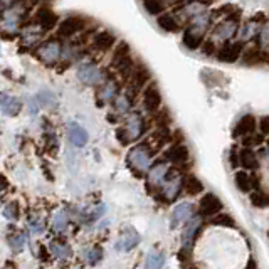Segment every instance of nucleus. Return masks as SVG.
Here are the masks:
<instances>
[{"mask_svg": "<svg viewBox=\"0 0 269 269\" xmlns=\"http://www.w3.org/2000/svg\"><path fill=\"white\" fill-rule=\"evenodd\" d=\"M130 46L126 42H120L113 51V56H111V68L116 69L121 76H125L130 79L131 73L135 69V64L131 61V54H130Z\"/></svg>", "mask_w": 269, "mask_h": 269, "instance_id": "1", "label": "nucleus"}, {"mask_svg": "<svg viewBox=\"0 0 269 269\" xmlns=\"http://www.w3.org/2000/svg\"><path fill=\"white\" fill-rule=\"evenodd\" d=\"M153 157L155 155L152 153V150H150L145 143H140L131 148L130 153H128V157H126L128 167H130L133 172H136V174H143V172L150 167V160H152Z\"/></svg>", "mask_w": 269, "mask_h": 269, "instance_id": "2", "label": "nucleus"}, {"mask_svg": "<svg viewBox=\"0 0 269 269\" xmlns=\"http://www.w3.org/2000/svg\"><path fill=\"white\" fill-rule=\"evenodd\" d=\"M163 162H169L174 167H183L190 162V150L182 142H174L172 147L163 153Z\"/></svg>", "mask_w": 269, "mask_h": 269, "instance_id": "3", "label": "nucleus"}, {"mask_svg": "<svg viewBox=\"0 0 269 269\" xmlns=\"http://www.w3.org/2000/svg\"><path fill=\"white\" fill-rule=\"evenodd\" d=\"M222 209H224V205H222V202H220V198L215 195V193L209 192V193H205L200 200H198L197 214L200 215V217L212 219L217 214L222 212Z\"/></svg>", "mask_w": 269, "mask_h": 269, "instance_id": "4", "label": "nucleus"}, {"mask_svg": "<svg viewBox=\"0 0 269 269\" xmlns=\"http://www.w3.org/2000/svg\"><path fill=\"white\" fill-rule=\"evenodd\" d=\"M242 52H244V42L236 41V42H226L217 49V59L220 63H237V61L242 57Z\"/></svg>", "mask_w": 269, "mask_h": 269, "instance_id": "5", "label": "nucleus"}, {"mask_svg": "<svg viewBox=\"0 0 269 269\" xmlns=\"http://www.w3.org/2000/svg\"><path fill=\"white\" fill-rule=\"evenodd\" d=\"M162 92L157 83H150V85L143 90V106L150 113H158L162 109Z\"/></svg>", "mask_w": 269, "mask_h": 269, "instance_id": "6", "label": "nucleus"}, {"mask_svg": "<svg viewBox=\"0 0 269 269\" xmlns=\"http://www.w3.org/2000/svg\"><path fill=\"white\" fill-rule=\"evenodd\" d=\"M61 52H63V49H61L59 42H57V41H47V42H44V44H41V46L37 47L36 54L44 64H56L57 61H59V57H61Z\"/></svg>", "mask_w": 269, "mask_h": 269, "instance_id": "7", "label": "nucleus"}, {"mask_svg": "<svg viewBox=\"0 0 269 269\" xmlns=\"http://www.w3.org/2000/svg\"><path fill=\"white\" fill-rule=\"evenodd\" d=\"M256 128H258V120L254 114H244L234 125L232 136L234 138H246V136L256 133Z\"/></svg>", "mask_w": 269, "mask_h": 269, "instance_id": "8", "label": "nucleus"}, {"mask_svg": "<svg viewBox=\"0 0 269 269\" xmlns=\"http://www.w3.org/2000/svg\"><path fill=\"white\" fill-rule=\"evenodd\" d=\"M78 78L81 79L86 85H99L104 79V74L101 69H98V66L94 64H83L78 69Z\"/></svg>", "mask_w": 269, "mask_h": 269, "instance_id": "9", "label": "nucleus"}, {"mask_svg": "<svg viewBox=\"0 0 269 269\" xmlns=\"http://www.w3.org/2000/svg\"><path fill=\"white\" fill-rule=\"evenodd\" d=\"M150 79H152V73L148 71V68L145 64H136L133 73L130 76V88L133 91H140L145 86L150 85Z\"/></svg>", "mask_w": 269, "mask_h": 269, "instance_id": "10", "label": "nucleus"}, {"mask_svg": "<svg viewBox=\"0 0 269 269\" xmlns=\"http://www.w3.org/2000/svg\"><path fill=\"white\" fill-rule=\"evenodd\" d=\"M85 25V20L81 17H68L57 25V36L59 37H73L74 34H78L79 30H83Z\"/></svg>", "mask_w": 269, "mask_h": 269, "instance_id": "11", "label": "nucleus"}, {"mask_svg": "<svg viewBox=\"0 0 269 269\" xmlns=\"http://www.w3.org/2000/svg\"><path fill=\"white\" fill-rule=\"evenodd\" d=\"M204 192V183L200 179H197L193 174H185L182 179V193L188 197H195Z\"/></svg>", "mask_w": 269, "mask_h": 269, "instance_id": "12", "label": "nucleus"}, {"mask_svg": "<svg viewBox=\"0 0 269 269\" xmlns=\"http://www.w3.org/2000/svg\"><path fill=\"white\" fill-rule=\"evenodd\" d=\"M22 109V103L14 96H8V94H0V111L7 116H17Z\"/></svg>", "mask_w": 269, "mask_h": 269, "instance_id": "13", "label": "nucleus"}, {"mask_svg": "<svg viewBox=\"0 0 269 269\" xmlns=\"http://www.w3.org/2000/svg\"><path fill=\"white\" fill-rule=\"evenodd\" d=\"M182 41H183V46L187 47V49L197 51L202 47V44L205 42V39H204V32H197V30H193L192 27H187L183 32Z\"/></svg>", "mask_w": 269, "mask_h": 269, "instance_id": "14", "label": "nucleus"}, {"mask_svg": "<svg viewBox=\"0 0 269 269\" xmlns=\"http://www.w3.org/2000/svg\"><path fill=\"white\" fill-rule=\"evenodd\" d=\"M239 165L242 167V170H251L256 172L259 169V160L258 155L254 153V150L251 148H241L239 150Z\"/></svg>", "mask_w": 269, "mask_h": 269, "instance_id": "15", "label": "nucleus"}, {"mask_svg": "<svg viewBox=\"0 0 269 269\" xmlns=\"http://www.w3.org/2000/svg\"><path fill=\"white\" fill-rule=\"evenodd\" d=\"M138 242H140L138 232H136L135 229H131V227H126L125 232L121 234L120 241H118V249H120V251H130V249H133Z\"/></svg>", "mask_w": 269, "mask_h": 269, "instance_id": "16", "label": "nucleus"}, {"mask_svg": "<svg viewBox=\"0 0 269 269\" xmlns=\"http://www.w3.org/2000/svg\"><path fill=\"white\" fill-rule=\"evenodd\" d=\"M69 140H71L74 147H85L88 140H90V136H88V131L81 125L71 123V125H69Z\"/></svg>", "mask_w": 269, "mask_h": 269, "instance_id": "17", "label": "nucleus"}, {"mask_svg": "<svg viewBox=\"0 0 269 269\" xmlns=\"http://www.w3.org/2000/svg\"><path fill=\"white\" fill-rule=\"evenodd\" d=\"M157 22H158V25H160V29L167 30V32H172V34L179 32V30L182 29V24H180V22L175 19V15L170 14V12H165V14H162L157 19Z\"/></svg>", "mask_w": 269, "mask_h": 269, "instance_id": "18", "label": "nucleus"}, {"mask_svg": "<svg viewBox=\"0 0 269 269\" xmlns=\"http://www.w3.org/2000/svg\"><path fill=\"white\" fill-rule=\"evenodd\" d=\"M241 61L248 66H256V64H263V49L258 46H249L248 49H244L242 52Z\"/></svg>", "mask_w": 269, "mask_h": 269, "instance_id": "19", "label": "nucleus"}, {"mask_svg": "<svg viewBox=\"0 0 269 269\" xmlns=\"http://www.w3.org/2000/svg\"><path fill=\"white\" fill-rule=\"evenodd\" d=\"M37 24L41 25L42 30H49L57 25V15L51 8H41L37 12Z\"/></svg>", "mask_w": 269, "mask_h": 269, "instance_id": "20", "label": "nucleus"}, {"mask_svg": "<svg viewBox=\"0 0 269 269\" xmlns=\"http://www.w3.org/2000/svg\"><path fill=\"white\" fill-rule=\"evenodd\" d=\"M190 212H192L190 204L179 205L177 209L174 210V214H172V229H177V226H180V224L187 222L188 217H190Z\"/></svg>", "mask_w": 269, "mask_h": 269, "instance_id": "21", "label": "nucleus"}, {"mask_svg": "<svg viewBox=\"0 0 269 269\" xmlns=\"http://www.w3.org/2000/svg\"><path fill=\"white\" fill-rule=\"evenodd\" d=\"M114 42H116V37H114L111 32H108V30H103V32L96 34L94 37V47L101 52L109 51L114 46Z\"/></svg>", "mask_w": 269, "mask_h": 269, "instance_id": "22", "label": "nucleus"}, {"mask_svg": "<svg viewBox=\"0 0 269 269\" xmlns=\"http://www.w3.org/2000/svg\"><path fill=\"white\" fill-rule=\"evenodd\" d=\"M234 182H236V187L239 188L241 192H244V193H251V192H253L251 175L246 170H236V174H234Z\"/></svg>", "mask_w": 269, "mask_h": 269, "instance_id": "23", "label": "nucleus"}, {"mask_svg": "<svg viewBox=\"0 0 269 269\" xmlns=\"http://www.w3.org/2000/svg\"><path fill=\"white\" fill-rule=\"evenodd\" d=\"M249 202L251 205L258 207V209H268L269 207V193L258 188V190H253L249 193Z\"/></svg>", "mask_w": 269, "mask_h": 269, "instance_id": "24", "label": "nucleus"}, {"mask_svg": "<svg viewBox=\"0 0 269 269\" xmlns=\"http://www.w3.org/2000/svg\"><path fill=\"white\" fill-rule=\"evenodd\" d=\"M210 224H214V226H220V227H227V229H237L236 220L226 212H220V214L215 215V217H212L210 219Z\"/></svg>", "mask_w": 269, "mask_h": 269, "instance_id": "25", "label": "nucleus"}, {"mask_svg": "<svg viewBox=\"0 0 269 269\" xmlns=\"http://www.w3.org/2000/svg\"><path fill=\"white\" fill-rule=\"evenodd\" d=\"M51 251H52V254L56 256V258H59V259H66V258H69V256L73 254V251L71 248H69L66 242H61V241H54L51 244Z\"/></svg>", "mask_w": 269, "mask_h": 269, "instance_id": "26", "label": "nucleus"}, {"mask_svg": "<svg viewBox=\"0 0 269 269\" xmlns=\"http://www.w3.org/2000/svg\"><path fill=\"white\" fill-rule=\"evenodd\" d=\"M163 263H165V256L162 253H150L145 263V269H162Z\"/></svg>", "mask_w": 269, "mask_h": 269, "instance_id": "27", "label": "nucleus"}, {"mask_svg": "<svg viewBox=\"0 0 269 269\" xmlns=\"http://www.w3.org/2000/svg\"><path fill=\"white\" fill-rule=\"evenodd\" d=\"M143 7L147 8V12H148L150 15H158V17H160L162 14H165L169 3H163V2H145Z\"/></svg>", "mask_w": 269, "mask_h": 269, "instance_id": "28", "label": "nucleus"}, {"mask_svg": "<svg viewBox=\"0 0 269 269\" xmlns=\"http://www.w3.org/2000/svg\"><path fill=\"white\" fill-rule=\"evenodd\" d=\"M116 92H118V85L114 81H108V83H104L103 88H101L99 96L103 98V101H108V99L114 98Z\"/></svg>", "mask_w": 269, "mask_h": 269, "instance_id": "29", "label": "nucleus"}, {"mask_svg": "<svg viewBox=\"0 0 269 269\" xmlns=\"http://www.w3.org/2000/svg\"><path fill=\"white\" fill-rule=\"evenodd\" d=\"M8 246H10V249L14 251V253H22V249H24L25 246V237L22 236V234L10 236L8 237Z\"/></svg>", "mask_w": 269, "mask_h": 269, "instance_id": "30", "label": "nucleus"}, {"mask_svg": "<svg viewBox=\"0 0 269 269\" xmlns=\"http://www.w3.org/2000/svg\"><path fill=\"white\" fill-rule=\"evenodd\" d=\"M19 214H20V209H19V204H17V202H10V204H7L3 207V217L8 220L19 219Z\"/></svg>", "mask_w": 269, "mask_h": 269, "instance_id": "31", "label": "nucleus"}, {"mask_svg": "<svg viewBox=\"0 0 269 269\" xmlns=\"http://www.w3.org/2000/svg\"><path fill=\"white\" fill-rule=\"evenodd\" d=\"M264 142V136L261 133H253L249 136H246V138H242V145H244V148H251L253 147H259Z\"/></svg>", "mask_w": 269, "mask_h": 269, "instance_id": "32", "label": "nucleus"}, {"mask_svg": "<svg viewBox=\"0 0 269 269\" xmlns=\"http://www.w3.org/2000/svg\"><path fill=\"white\" fill-rule=\"evenodd\" d=\"M66 226H68V214H66L64 210H61L54 217V229L56 231H64Z\"/></svg>", "mask_w": 269, "mask_h": 269, "instance_id": "33", "label": "nucleus"}, {"mask_svg": "<svg viewBox=\"0 0 269 269\" xmlns=\"http://www.w3.org/2000/svg\"><path fill=\"white\" fill-rule=\"evenodd\" d=\"M88 263L91 264V266H94V264H98L101 261V258H103V249L101 248H92L90 253H88Z\"/></svg>", "mask_w": 269, "mask_h": 269, "instance_id": "34", "label": "nucleus"}, {"mask_svg": "<svg viewBox=\"0 0 269 269\" xmlns=\"http://www.w3.org/2000/svg\"><path fill=\"white\" fill-rule=\"evenodd\" d=\"M29 229L34 234H41L46 229V224H44L42 219H29Z\"/></svg>", "mask_w": 269, "mask_h": 269, "instance_id": "35", "label": "nucleus"}, {"mask_svg": "<svg viewBox=\"0 0 269 269\" xmlns=\"http://www.w3.org/2000/svg\"><path fill=\"white\" fill-rule=\"evenodd\" d=\"M200 51L204 52V56H215L217 54V47H215V42L214 41H205L204 44H202V47H200Z\"/></svg>", "mask_w": 269, "mask_h": 269, "instance_id": "36", "label": "nucleus"}, {"mask_svg": "<svg viewBox=\"0 0 269 269\" xmlns=\"http://www.w3.org/2000/svg\"><path fill=\"white\" fill-rule=\"evenodd\" d=\"M258 126H259V130H261V135L263 136H269V116L259 118Z\"/></svg>", "mask_w": 269, "mask_h": 269, "instance_id": "37", "label": "nucleus"}, {"mask_svg": "<svg viewBox=\"0 0 269 269\" xmlns=\"http://www.w3.org/2000/svg\"><path fill=\"white\" fill-rule=\"evenodd\" d=\"M229 160H231V165L234 170H237V165H239V150L236 147L231 148V153H229Z\"/></svg>", "mask_w": 269, "mask_h": 269, "instance_id": "38", "label": "nucleus"}, {"mask_svg": "<svg viewBox=\"0 0 269 269\" xmlns=\"http://www.w3.org/2000/svg\"><path fill=\"white\" fill-rule=\"evenodd\" d=\"M244 269H258V263H256V259L249 258V261H248V264H246Z\"/></svg>", "mask_w": 269, "mask_h": 269, "instance_id": "39", "label": "nucleus"}, {"mask_svg": "<svg viewBox=\"0 0 269 269\" xmlns=\"http://www.w3.org/2000/svg\"><path fill=\"white\" fill-rule=\"evenodd\" d=\"M5 185H7V180L3 179V177H0V193L5 190Z\"/></svg>", "mask_w": 269, "mask_h": 269, "instance_id": "40", "label": "nucleus"}, {"mask_svg": "<svg viewBox=\"0 0 269 269\" xmlns=\"http://www.w3.org/2000/svg\"><path fill=\"white\" fill-rule=\"evenodd\" d=\"M268 237H269V231H268Z\"/></svg>", "mask_w": 269, "mask_h": 269, "instance_id": "41", "label": "nucleus"}]
</instances>
